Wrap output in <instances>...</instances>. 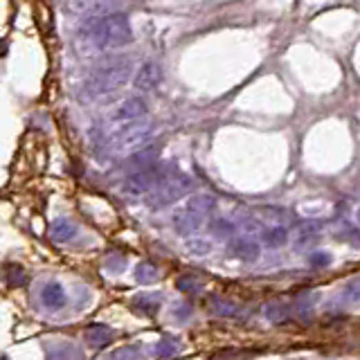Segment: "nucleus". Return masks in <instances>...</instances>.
Masks as SVG:
<instances>
[{
    "mask_svg": "<svg viewBox=\"0 0 360 360\" xmlns=\"http://www.w3.org/2000/svg\"><path fill=\"white\" fill-rule=\"evenodd\" d=\"M146 115V102L140 100V97H131L124 104L120 106L117 113H115V120L117 122H135Z\"/></svg>",
    "mask_w": 360,
    "mask_h": 360,
    "instance_id": "nucleus-10",
    "label": "nucleus"
},
{
    "mask_svg": "<svg viewBox=\"0 0 360 360\" xmlns=\"http://www.w3.org/2000/svg\"><path fill=\"white\" fill-rule=\"evenodd\" d=\"M212 230H214V234L218 236V239H227V236H234L236 225L230 223V221H227V218H221V221H216Z\"/></svg>",
    "mask_w": 360,
    "mask_h": 360,
    "instance_id": "nucleus-24",
    "label": "nucleus"
},
{
    "mask_svg": "<svg viewBox=\"0 0 360 360\" xmlns=\"http://www.w3.org/2000/svg\"><path fill=\"white\" fill-rule=\"evenodd\" d=\"M261 239L268 245V248H282V245L289 243V230L282 225L277 227H266L264 232H261Z\"/></svg>",
    "mask_w": 360,
    "mask_h": 360,
    "instance_id": "nucleus-17",
    "label": "nucleus"
},
{
    "mask_svg": "<svg viewBox=\"0 0 360 360\" xmlns=\"http://www.w3.org/2000/svg\"><path fill=\"white\" fill-rule=\"evenodd\" d=\"M340 300H342V304H347V306H360V277L358 280L347 282V286L340 293Z\"/></svg>",
    "mask_w": 360,
    "mask_h": 360,
    "instance_id": "nucleus-19",
    "label": "nucleus"
},
{
    "mask_svg": "<svg viewBox=\"0 0 360 360\" xmlns=\"http://www.w3.org/2000/svg\"><path fill=\"white\" fill-rule=\"evenodd\" d=\"M187 248H190V252H194V255H205V252H210V243L203 239H190L187 241Z\"/></svg>",
    "mask_w": 360,
    "mask_h": 360,
    "instance_id": "nucleus-26",
    "label": "nucleus"
},
{
    "mask_svg": "<svg viewBox=\"0 0 360 360\" xmlns=\"http://www.w3.org/2000/svg\"><path fill=\"white\" fill-rule=\"evenodd\" d=\"M41 302H43V306L56 311V308H63L65 306L68 297H65V291H63L61 284L50 282V284L43 286V291H41Z\"/></svg>",
    "mask_w": 360,
    "mask_h": 360,
    "instance_id": "nucleus-11",
    "label": "nucleus"
},
{
    "mask_svg": "<svg viewBox=\"0 0 360 360\" xmlns=\"http://www.w3.org/2000/svg\"><path fill=\"white\" fill-rule=\"evenodd\" d=\"M192 187H194L192 178L180 174V171L176 169V171H171V174L162 180L149 196H146V205H149L151 210L167 207V205H171V203H176L178 199H183Z\"/></svg>",
    "mask_w": 360,
    "mask_h": 360,
    "instance_id": "nucleus-4",
    "label": "nucleus"
},
{
    "mask_svg": "<svg viewBox=\"0 0 360 360\" xmlns=\"http://www.w3.org/2000/svg\"><path fill=\"white\" fill-rule=\"evenodd\" d=\"M356 223L360 225V207H358V212H356Z\"/></svg>",
    "mask_w": 360,
    "mask_h": 360,
    "instance_id": "nucleus-29",
    "label": "nucleus"
},
{
    "mask_svg": "<svg viewBox=\"0 0 360 360\" xmlns=\"http://www.w3.org/2000/svg\"><path fill=\"white\" fill-rule=\"evenodd\" d=\"M81 36H86L90 43L102 50H115L133 41V30L124 14H102L90 16L81 25Z\"/></svg>",
    "mask_w": 360,
    "mask_h": 360,
    "instance_id": "nucleus-1",
    "label": "nucleus"
},
{
    "mask_svg": "<svg viewBox=\"0 0 360 360\" xmlns=\"http://www.w3.org/2000/svg\"><path fill=\"white\" fill-rule=\"evenodd\" d=\"M264 315H266V320L268 322H273V324H282L289 320V315H291V308L284 304V302H268V304H264Z\"/></svg>",
    "mask_w": 360,
    "mask_h": 360,
    "instance_id": "nucleus-16",
    "label": "nucleus"
},
{
    "mask_svg": "<svg viewBox=\"0 0 360 360\" xmlns=\"http://www.w3.org/2000/svg\"><path fill=\"white\" fill-rule=\"evenodd\" d=\"M131 70H133V65H131L126 56H111V59L102 61L93 70V75L88 77L84 90L93 100L109 93H115V90H120L131 79Z\"/></svg>",
    "mask_w": 360,
    "mask_h": 360,
    "instance_id": "nucleus-2",
    "label": "nucleus"
},
{
    "mask_svg": "<svg viewBox=\"0 0 360 360\" xmlns=\"http://www.w3.org/2000/svg\"><path fill=\"white\" fill-rule=\"evenodd\" d=\"M111 358H140V351L126 347V349H120V351H115V354H111Z\"/></svg>",
    "mask_w": 360,
    "mask_h": 360,
    "instance_id": "nucleus-28",
    "label": "nucleus"
},
{
    "mask_svg": "<svg viewBox=\"0 0 360 360\" xmlns=\"http://www.w3.org/2000/svg\"><path fill=\"white\" fill-rule=\"evenodd\" d=\"M86 340H88V345L95 347V349L106 347L113 340L111 326H106V324H90L88 329H86Z\"/></svg>",
    "mask_w": 360,
    "mask_h": 360,
    "instance_id": "nucleus-13",
    "label": "nucleus"
},
{
    "mask_svg": "<svg viewBox=\"0 0 360 360\" xmlns=\"http://www.w3.org/2000/svg\"><path fill=\"white\" fill-rule=\"evenodd\" d=\"M185 207L199 212V214H203V216H210L216 207V199L212 194H194L192 199L187 201Z\"/></svg>",
    "mask_w": 360,
    "mask_h": 360,
    "instance_id": "nucleus-15",
    "label": "nucleus"
},
{
    "mask_svg": "<svg viewBox=\"0 0 360 360\" xmlns=\"http://www.w3.org/2000/svg\"><path fill=\"white\" fill-rule=\"evenodd\" d=\"M212 306H214L216 315H223V317H234L236 313H239V306H236L234 302H227V300H214L212 302Z\"/></svg>",
    "mask_w": 360,
    "mask_h": 360,
    "instance_id": "nucleus-22",
    "label": "nucleus"
},
{
    "mask_svg": "<svg viewBox=\"0 0 360 360\" xmlns=\"http://www.w3.org/2000/svg\"><path fill=\"white\" fill-rule=\"evenodd\" d=\"M135 306L140 308L142 313H146V315H153L155 311L160 308L158 297H155V295H142V297H137V300H135Z\"/></svg>",
    "mask_w": 360,
    "mask_h": 360,
    "instance_id": "nucleus-23",
    "label": "nucleus"
},
{
    "mask_svg": "<svg viewBox=\"0 0 360 360\" xmlns=\"http://www.w3.org/2000/svg\"><path fill=\"white\" fill-rule=\"evenodd\" d=\"M227 252H230L234 259L257 261L261 255V248L255 239H250V236H236V239H232L230 245H227Z\"/></svg>",
    "mask_w": 360,
    "mask_h": 360,
    "instance_id": "nucleus-6",
    "label": "nucleus"
},
{
    "mask_svg": "<svg viewBox=\"0 0 360 360\" xmlns=\"http://www.w3.org/2000/svg\"><path fill=\"white\" fill-rule=\"evenodd\" d=\"M162 81V70L158 63H144L140 70H137V75L133 79V86L137 90H153Z\"/></svg>",
    "mask_w": 360,
    "mask_h": 360,
    "instance_id": "nucleus-9",
    "label": "nucleus"
},
{
    "mask_svg": "<svg viewBox=\"0 0 360 360\" xmlns=\"http://www.w3.org/2000/svg\"><path fill=\"white\" fill-rule=\"evenodd\" d=\"M155 354H158L160 358H171L178 354V340L176 338H162L158 345H155Z\"/></svg>",
    "mask_w": 360,
    "mask_h": 360,
    "instance_id": "nucleus-21",
    "label": "nucleus"
},
{
    "mask_svg": "<svg viewBox=\"0 0 360 360\" xmlns=\"http://www.w3.org/2000/svg\"><path fill=\"white\" fill-rule=\"evenodd\" d=\"M106 268H109L111 273H122V270L126 268V259H124V255H117V252H111V255L106 257Z\"/></svg>",
    "mask_w": 360,
    "mask_h": 360,
    "instance_id": "nucleus-25",
    "label": "nucleus"
},
{
    "mask_svg": "<svg viewBox=\"0 0 360 360\" xmlns=\"http://www.w3.org/2000/svg\"><path fill=\"white\" fill-rule=\"evenodd\" d=\"M115 5H117V0H68V10L70 12L86 14V16L109 14Z\"/></svg>",
    "mask_w": 360,
    "mask_h": 360,
    "instance_id": "nucleus-8",
    "label": "nucleus"
},
{
    "mask_svg": "<svg viewBox=\"0 0 360 360\" xmlns=\"http://www.w3.org/2000/svg\"><path fill=\"white\" fill-rule=\"evenodd\" d=\"M50 236L56 243H68L77 236V225L70 218H56L50 225Z\"/></svg>",
    "mask_w": 360,
    "mask_h": 360,
    "instance_id": "nucleus-12",
    "label": "nucleus"
},
{
    "mask_svg": "<svg viewBox=\"0 0 360 360\" xmlns=\"http://www.w3.org/2000/svg\"><path fill=\"white\" fill-rule=\"evenodd\" d=\"M135 280L144 286L155 284L160 280V270H158V266H153L151 261H142V264L135 268Z\"/></svg>",
    "mask_w": 360,
    "mask_h": 360,
    "instance_id": "nucleus-18",
    "label": "nucleus"
},
{
    "mask_svg": "<svg viewBox=\"0 0 360 360\" xmlns=\"http://www.w3.org/2000/svg\"><path fill=\"white\" fill-rule=\"evenodd\" d=\"M171 171H176V167L167 162V165H162V162H153V165L144 167V169H137L135 174H131L126 180H124V187H122V192L128 199H146L155 187H158L162 180H165Z\"/></svg>",
    "mask_w": 360,
    "mask_h": 360,
    "instance_id": "nucleus-3",
    "label": "nucleus"
},
{
    "mask_svg": "<svg viewBox=\"0 0 360 360\" xmlns=\"http://www.w3.org/2000/svg\"><path fill=\"white\" fill-rule=\"evenodd\" d=\"M308 264L311 266H329L331 264V255L329 252H313L308 257Z\"/></svg>",
    "mask_w": 360,
    "mask_h": 360,
    "instance_id": "nucleus-27",
    "label": "nucleus"
},
{
    "mask_svg": "<svg viewBox=\"0 0 360 360\" xmlns=\"http://www.w3.org/2000/svg\"><path fill=\"white\" fill-rule=\"evenodd\" d=\"M5 282L10 284V286H23L27 282V275H25V270H23L21 266H7L5 268Z\"/></svg>",
    "mask_w": 360,
    "mask_h": 360,
    "instance_id": "nucleus-20",
    "label": "nucleus"
},
{
    "mask_svg": "<svg viewBox=\"0 0 360 360\" xmlns=\"http://www.w3.org/2000/svg\"><path fill=\"white\" fill-rule=\"evenodd\" d=\"M158 155H160V149L158 146H144V149L135 151L133 155L128 158V167H133L135 171L137 169H144L153 165V162H158Z\"/></svg>",
    "mask_w": 360,
    "mask_h": 360,
    "instance_id": "nucleus-14",
    "label": "nucleus"
},
{
    "mask_svg": "<svg viewBox=\"0 0 360 360\" xmlns=\"http://www.w3.org/2000/svg\"><path fill=\"white\" fill-rule=\"evenodd\" d=\"M155 124H133L126 126L124 131L113 137L111 142V151L115 155H124V153H135L144 149V144H149L155 135Z\"/></svg>",
    "mask_w": 360,
    "mask_h": 360,
    "instance_id": "nucleus-5",
    "label": "nucleus"
},
{
    "mask_svg": "<svg viewBox=\"0 0 360 360\" xmlns=\"http://www.w3.org/2000/svg\"><path fill=\"white\" fill-rule=\"evenodd\" d=\"M205 218H207V216L199 214V212L183 207V210H180L178 214L174 216V227H176L178 234L190 236V234H196V232L201 230V227H203V221H205Z\"/></svg>",
    "mask_w": 360,
    "mask_h": 360,
    "instance_id": "nucleus-7",
    "label": "nucleus"
}]
</instances>
